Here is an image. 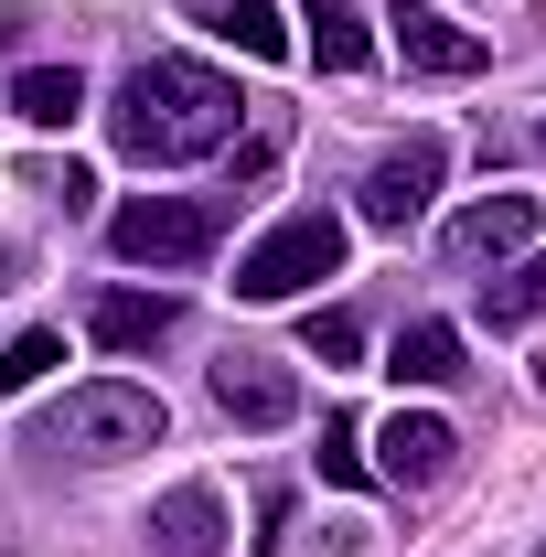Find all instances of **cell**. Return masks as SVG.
<instances>
[{
    "label": "cell",
    "mask_w": 546,
    "mask_h": 557,
    "mask_svg": "<svg viewBox=\"0 0 546 557\" xmlns=\"http://www.w3.org/2000/svg\"><path fill=\"white\" fill-rule=\"evenodd\" d=\"M236 86L214 65H194V54H150V65H129V86H119V108H108V139L129 150L139 172H172V161H204V150H225L236 139Z\"/></svg>",
    "instance_id": "1"
},
{
    "label": "cell",
    "mask_w": 546,
    "mask_h": 557,
    "mask_svg": "<svg viewBox=\"0 0 546 557\" xmlns=\"http://www.w3.org/2000/svg\"><path fill=\"white\" fill-rule=\"evenodd\" d=\"M161 429H172V408H161L150 386H129V375H86V386H65V408L44 418V440L75 450V461H129V450H161Z\"/></svg>",
    "instance_id": "2"
},
{
    "label": "cell",
    "mask_w": 546,
    "mask_h": 557,
    "mask_svg": "<svg viewBox=\"0 0 546 557\" xmlns=\"http://www.w3.org/2000/svg\"><path fill=\"white\" fill-rule=\"evenodd\" d=\"M343 214H322V205H300V214H278L269 236L236 258V300H300L311 278H333L343 269Z\"/></svg>",
    "instance_id": "3"
},
{
    "label": "cell",
    "mask_w": 546,
    "mask_h": 557,
    "mask_svg": "<svg viewBox=\"0 0 546 557\" xmlns=\"http://www.w3.org/2000/svg\"><path fill=\"white\" fill-rule=\"evenodd\" d=\"M214 236H225V194H139L108 214V247L129 269H194Z\"/></svg>",
    "instance_id": "4"
},
{
    "label": "cell",
    "mask_w": 546,
    "mask_h": 557,
    "mask_svg": "<svg viewBox=\"0 0 546 557\" xmlns=\"http://www.w3.org/2000/svg\"><path fill=\"white\" fill-rule=\"evenodd\" d=\"M439 183H450V139H439V129L397 139V150L364 172V225H375V236H408L418 214L439 205Z\"/></svg>",
    "instance_id": "5"
},
{
    "label": "cell",
    "mask_w": 546,
    "mask_h": 557,
    "mask_svg": "<svg viewBox=\"0 0 546 557\" xmlns=\"http://www.w3.org/2000/svg\"><path fill=\"white\" fill-rule=\"evenodd\" d=\"M386 33H397L408 75H450V86H461V75H482V54H493L472 22H450L439 0H397V11H386Z\"/></svg>",
    "instance_id": "6"
},
{
    "label": "cell",
    "mask_w": 546,
    "mask_h": 557,
    "mask_svg": "<svg viewBox=\"0 0 546 557\" xmlns=\"http://www.w3.org/2000/svg\"><path fill=\"white\" fill-rule=\"evenodd\" d=\"M214 408L236 418V429H289L300 418V375L278 354H225L214 364Z\"/></svg>",
    "instance_id": "7"
},
{
    "label": "cell",
    "mask_w": 546,
    "mask_h": 557,
    "mask_svg": "<svg viewBox=\"0 0 546 557\" xmlns=\"http://www.w3.org/2000/svg\"><path fill=\"white\" fill-rule=\"evenodd\" d=\"M450 418H429V408H397L386 429H375V483H397V493H429L439 472H450Z\"/></svg>",
    "instance_id": "8"
},
{
    "label": "cell",
    "mask_w": 546,
    "mask_h": 557,
    "mask_svg": "<svg viewBox=\"0 0 546 557\" xmlns=\"http://www.w3.org/2000/svg\"><path fill=\"white\" fill-rule=\"evenodd\" d=\"M150 557H225V493L214 483H172L161 504H150Z\"/></svg>",
    "instance_id": "9"
},
{
    "label": "cell",
    "mask_w": 546,
    "mask_h": 557,
    "mask_svg": "<svg viewBox=\"0 0 546 557\" xmlns=\"http://www.w3.org/2000/svg\"><path fill=\"white\" fill-rule=\"evenodd\" d=\"M86 333L108 354H150V344L183 333V300H172V289H97V300H86Z\"/></svg>",
    "instance_id": "10"
},
{
    "label": "cell",
    "mask_w": 546,
    "mask_h": 557,
    "mask_svg": "<svg viewBox=\"0 0 546 557\" xmlns=\"http://www.w3.org/2000/svg\"><path fill=\"white\" fill-rule=\"evenodd\" d=\"M536 236V194H482V205L450 214V258L461 269H493V258H514Z\"/></svg>",
    "instance_id": "11"
},
{
    "label": "cell",
    "mask_w": 546,
    "mask_h": 557,
    "mask_svg": "<svg viewBox=\"0 0 546 557\" xmlns=\"http://www.w3.org/2000/svg\"><path fill=\"white\" fill-rule=\"evenodd\" d=\"M11 119L22 129H75L86 119V75L75 65H22L11 75Z\"/></svg>",
    "instance_id": "12"
},
{
    "label": "cell",
    "mask_w": 546,
    "mask_h": 557,
    "mask_svg": "<svg viewBox=\"0 0 546 557\" xmlns=\"http://www.w3.org/2000/svg\"><path fill=\"white\" fill-rule=\"evenodd\" d=\"M300 22H311V54H322V75H364V65H375V33L353 22V0H300Z\"/></svg>",
    "instance_id": "13"
},
{
    "label": "cell",
    "mask_w": 546,
    "mask_h": 557,
    "mask_svg": "<svg viewBox=\"0 0 546 557\" xmlns=\"http://www.w3.org/2000/svg\"><path fill=\"white\" fill-rule=\"evenodd\" d=\"M386 375H397V386H450V375H461V333H450V322H408L397 354H386Z\"/></svg>",
    "instance_id": "14"
},
{
    "label": "cell",
    "mask_w": 546,
    "mask_h": 557,
    "mask_svg": "<svg viewBox=\"0 0 546 557\" xmlns=\"http://www.w3.org/2000/svg\"><path fill=\"white\" fill-rule=\"evenodd\" d=\"M204 33H225V44H236V54H258V65H278V54H289L278 0H225V11H204Z\"/></svg>",
    "instance_id": "15"
},
{
    "label": "cell",
    "mask_w": 546,
    "mask_h": 557,
    "mask_svg": "<svg viewBox=\"0 0 546 557\" xmlns=\"http://www.w3.org/2000/svg\"><path fill=\"white\" fill-rule=\"evenodd\" d=\"M482 311H493V333H514V322H546V247H536L514 278H482Z\"/></svg>",
    "instance_id": "16"
},
{
    "label": "cell",
    "mask_w": 546,
    "mask_h": 557,
    "mask_svg": "<svg viewBox=\"0 0 546 557\" xmlns=\"http://www.w3.org/2000/svg\"><path fill=\"white\" fill-rule=\"evenodd\" d=\"M322 483H343V493L375 483V461H364V429H353V418H322Z\"/></svg>",
    "instance_id": "17"
},
{
    "label": "cell",
    "mask_w": 546,
    "mask_h": 557,
    "mask_svg": "<svg viewBox=\"0 0 546 557\" xmlns=\"http://www.w3.org/2000/svg\"><path fill=\"white\" fill-rule=\"evenodd\" d=\"M300 354H322V364H353V354H364V322H353V311H311V322H300Z\"/></svg>",
    "instance_id": "18"
},
{
    "label": "cell",
    "mask_w": 546,
    "mask_h": 557,
    "mask_svg": "<svg viewBox=\"0 0 546 557\" xmlns=\"http://www.w3.org/2000/svg\"><path fill=\"white\" fill-rule=\"evenodd\" d=\"M54 364H65V344H54V333H22V344L0 354V386H44Z\"/></svg>",
    "instance_id": "19"
},
{
    "label": "cell",
    "mask_w": 546,
    "mask_h": 557,
    "mask_svg": "<svg viewBox=\"0 0 546 557\" xmlns=\"http://www.w3.org/2000/svg\"><path fill=\"white\" fill-rule=\"evenodd\" d=\"M33 194H54L65 214H86V205H97V172H75V161H44V172H33Z\"/></svg>",
    "instance_id": "20"
},
{
    "label": "cell",
    "mask_w": 546,
    "mask_h": 557,
    "mask_svg": "<svg viewBox=\"0 0 546 557\" xmlns=\"http://www.w3.org/2000/svg\"><path fill=\"white\" fill-rule=\"evenodd\" d=\"M536 161H546V129H536Z\"/></svg>",
    "instance_id": "21"
}]
</instances>
